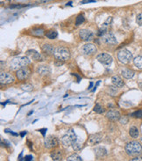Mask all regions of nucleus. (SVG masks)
<instances>
[{"mask_svg":"<svg viewBox=\"0 0 142 161\" xmlns=\"http://www.w3.org/2000/svg\"><path fill=\"white\" fill-rule=\"evenodd\" d=\"M120 113L118 110H110L106 114V118L111 122H116L120 119Z\"/></svg>","mask_w":142,"mask_h":161,"instance_id":"obj_15","label":"nucleus"},{"mask_svg":"<svg viewBox=\"0 0 142 161\" xmlns=\"http://www.w3.org/2000/svg\"><path fill=\"white\" fill-rule=\"evenodd\" d=\"M37 70V73L40 74V75H41V76H46V75L50 74V72H51L50 67L47 66V65H39V66L37 67V70Z\"/></svg>","mask_w":142,"mask_h":161,"instance_id":"obj_16","label":"nucleus"},{"mask_svg":"<svg viewBox=\"0 0 142 161\" xmlns=\"http://www.w3.org/2000/svg\"><path fill=\"white\" fill-rule=\"evenodd\" d=\"M30 65V59L27 56H18L11 61L10 68L13 70H18L21 68Z\"/></svg>","mask_w":142,"mask_h":161,"instance_id":"obj_1","label":"nucleus"},{"mask_svg":"<svg viewBox=\"0 0 142 161\" xmlns=\"http://www.w3.org/2000/svg\"><path fill=\"white\" fill-rule=\"evenodd\" d=\"M118 60H119L122 64L127 65V64H129V63L132 60V53H131L128 49L124 48V49H121V50L118 52Z\"/></svg>","mask_w":142,"mask_h":161,"instance_id":"obj_5","label":"nucleus"},{"mask_svg":"<svg viewBox=\"0 0 142 161\" xmlns=\"http://www.w3.org/2000/svg\"><path fill=\"white\" fill-rule=\"evenodd\" d=\"M132 161H137V160L142 161V157H136V158H134V159H132Z\"/></svg>","mask_w":142,"mask_h":161,"instance_id":"obj_34","label":"nucleus"},{"mask_svg":"<svg viewBox=\"0 0 142 161\" xmlns=\"http://www.w3.org/2000/svg\"><path fill=\"white\" fill-rule=\"evenodd\" d=\"M132 116L136 117V118H142V110H139V111L134 112L132 114Z\"/></svg>","mask_w":142,"mask_h":161,"instance_id":"obj_30","label":"nucleus"},{"mask_svg":"<svg viewBox=\"0 0 142 161\" xmlns=\"http://www.w3.org/2000/svg\"><path fill=\"white\" fill-rule=\"evenodd\" d=\"M122 75H123V77L125 79H132L134 76V72L132 70H129V69H125V70H122Z\"/></svg>","mask_w":142,"mask_h":161,"instance_id":"obj_21","label":"nucleus"},{"mask_svg":"<svg viewBox=\"0 0 142 161\" xmlns=\"http://www.w3.org/2000/svg\"><path fill=\"white\" fill-rule=\"evenodd\" d=\"M94 111L96 112V113H97V114H102L104 110V108L99 105V104H96V106H95V108H94Z\"/></svg>","mask_w":142,"mask_h":161,"instance_id":"obj_28","label":"nucleus"},{"mask_svg":"<svg viewBox=\"0 0 142 161\" xmlns=\"http://www.w3.org/2000/svg\"><path fill=\"white\" fill-rule=\"evenodd\" d=\"M77 136L75 131L72 129H68L67 131V133L62 137V144H63L65 147H69L70 145H72L73 142L77 139Z\"/></svg>","mask_w":142,"mask_h":161,"instance_id":"obj_4","label":"nucleus"},{"mask_svg":"<svg viewBox=\"0 0 142 161\" xmlns=\"http://www.w3.org/2000/svg\"><path fill=\"white\" fill-rule=\"evenodd\" d=\"M45 34H46V36H47L48 39H51V40H54V39H55L58 36V33L54 30H49Z\"/></svg>","mask_w":142,"mask_h":161,"instance_id":"obj_25","label":"nucleus"},{"mask_svg":"<svg viewBox=\"0 0 142 161\" xmlns=\"http://www.w3.org/2000/svg\"><path fill=\"white\" fill-rule=\"evenodd\" d=\"M21 88H22L23 90H25V91H27V92H29V91H32V86L31 85H29V84H26V85H22Z\"/></svg>","mask_w":142,"mask_h":161,"instance_id":"obj_29","label":"nucleus"},{"mask_svg":"<svg viewBox=\"0 0 142 161\" xmlns=\"http://www.w3.org/2000/svg\"><path fill=\"white\" fill-rule=\"evenodd\" d=\"M126 151L130 156H139L142 153V146L137 141H132L126 145Z\"/></svg>","mask_w":142,"mask_h":161,"instance_id":"obj_2","label":"nucleus"},{"mask_svg":"<svg viewBox=\"0 0 142 161\" xmlns=\"http://www.w3.org/2000/svg\"><path fill=\"white\" fill-rule=\"evenodd\" d=\"M79 37L84 42H90L94 39V33L88 29H82L79 32Z\"/></svg>","mask_w":142,"mask_h":161,"instance_id":"obj_8","label":"nucleus"},{"mask_svg":"<svg viewBox=\"0 0 142 161\" xmlns=\"http://www.w3.org/2000/svg\"><path fill=\"white\" fill-rule=\"evenodd\" d=\"M88 2H94V0H85V1H82V4H84V3H88Z\"/></svg>","mask_w":142,"mask_h":161,"instance_id":"obj_36","label":"nucleus"},{"mask_svg":"<svg viewBox=\"0 0 142 161\" xmlns=\"http://www.w3.org/2000/svg\"><path fill=\"white\" fill-rule=\"evenodd\" d=\"M111 81H112V84L116 86V87H122L124 85V81L123 79L118 77V76H114L112 77L111 79Z\"/></svg>","mask_w":142,"mask_h":161,"instance_id":"obj_18","label":"nucleus"},{"mask_svg":"<svg viewBox=\"0 0 142 161\" xmlns=\"http://www.w3.org/2000/svg\"><path fill=\"white\" fill-rule=\"evenodd\" d=\"M133 64L138 68V69H142V56H139L133 59Z\"/></svg>","mask_w":142,"mask_h":161,"instance_id":"obj_24","label":"nucleus"},{"mask_svg":"<svg viewBox=\"0 0 142 161\" xmlns=\"http://www.w3.org/2000/svg\"><path fill=\"white\" fill-rule=\"evenodd\" d=\"M72 147H73V149H74L75 151H80V150L82 148V143L79 140L78 138H77V139L73 142Z\"/></svg>","mask_w":142,"mask_h":161,"instance_id":"obj_23","label":"nucleus"},{"mask_svg":"<svg viewBox=\"0 0 142 161\" xmlns=\"http://www.w3.org/2000/svg\"><path fill=\"white\" fill-rule=\"evenodd\" d=\"M103 139V135L101 133H96V134H91L89 137V143L90 145H96L100 143Z\"/></svg>","mask_w":142,"mask_h":161,"instance_id":"obj_14","label":"nucleus"},{"mask_svg":"<svg viewBox=\"0 0 142 161\" xmlns=\"http://www.w3.org/2000/svg\"><path fill=\"white\" fill-rule=\"evenodd\" d=\"M58 145V139L55 137L49 136L45 139V147L47 149H52L54 148Z\"/></svg>","mask_w":142,"mask_h":161,"instance_id":"obj_12","label":"nucleus"},{"mask_svg":"<svg viewBox=\"0 0 142 161\" xmlns=\"http://www.w3.org/2000/svg\"><path fill=\"white\" fill-rule=\"evenodd\" d=\"M30 74H31L30 70L27 67L21 68V69L18 70L17 72H16V76H17L18 79H19V80H26V79H27L30 77Z\"/></svg>","mask_w":142,"mask_h":161,"instance_id":"obj_6","label":"nucleus"},{"mask_svg":"<svg viewBox=\"0 0 142 161\" xmlns=\"http://www.w3.org/2000/svg\"><path fill=\"white\" fill-rule=\"evenodd\" d=\"M84 20H85V19H84L83 15L80 14V15H78V16L77 17V19H76V25H77V26L82 25V24L84 22Z\"/></svg>","mask_w":142,"mask_h":161,"instance_id":"obj_27","label":"nucleus"},{"mask_svg":"<svg viewBox=\"0 0 142 161\" xmlns=\"http://www.w3.org/2000/svg\"><path fill=\"white\" fill-rule=\"evenodd\" d=\"M120 122L122 123V124H126L127 123V122H128V119H127V117L126 116H123V117H120Z\"/></svg>","mask_w":142,"mask_h":161,"instance_id":"obj_33","label":"nucleus"},{"mask_svg":"<svg viewBox=\"0 0 142 161\" xmlns=\"http://www.w3.org/2000/svg\"><path fill=\"white\" fill-rule=\"evenodd\" d=\"M95 153L98 158H102V157H104L107 154V151L104 147H96L95 149Z\"/></svg>","mask_w":142,"mask_h":161,"instance_id":"obj_19","label":"nucleus"},{"mask_svg":"<svg viewBox=\"0 0 142 161\" xmlns=\"http://www.w3.org/2000/svg\"><path fill=\"white\" fill-rule=\"evenodd\" d=\"M50 157H51V159L55 161L62 160V158H63V156H62V154H61V152L59 151H54L51 152Z\"/></svg>","mask_w":142,"mask_h":161,"instance_id":"obj_20","label":"nucleus"},{"mask_svg":"<svg viewBox=\"0 0 142 161\" xmlns=\"http://www.w3.org/2000/svg\"><path fill=\"white\" fill-rule=\"evenodd\" d=\"M32 33L33 35H38V36L40 35V36H41V35L44 33V31H43L42 29H37L36 31H33Z\"/></svg>","mask_w":142,"mask_h":161,"instance_id":"obj_32","label":"nucleus"},{"mask_svg":"<svg viewBox=\"0 0 142 161\" xmlns=\"http://www.w3.org/2000/svg\"><path fill=\"white\" fill-rule=\"evenodd\" d=\"M54 56L58 61H67L70 58V51L66 47H58L54 49Z\"/></svg>","mask_w":142,"mask_h":161,"instance_id":"obj_3","label":"nucleus"},{"mask_svg":"<svg viewBox=\"0 0 142 161\" xmlns=\"http://www.w3.org/2000/svg\"><path fill=\"white\" fill-rule=\"evenodd\" d=\"M101 40L103 42L106 43V44H110V45H114L117 44V39L114 36L113 33H105L101 36Z\"/></svg>","mask_w":142,"mask_h":161,"instance_id":"obj_7","label":"nucleus"},{"mask_svg":"<svg viewBox=\"0 0 142 161\" xmlns=\"http://www.w3.org/2000/svg\"><path fill=\"white\" fill-rule=\"evenodd\" d=\"M26 55L27 57L31 58V59L34 60V61H42V60H43L42 56H41L40 53H38L37 51L32 50V49H31V50H27L26 53Z\"/></svg>","mask_w":142,"mask_h":161,"instance_id":"obj_13","label":"nucleus"},{"mask_svg":"<svg viewBox=\"0 0 142 161\" xmlns=\"http://www.w3.org/2000/svg\"><path fill=\"white\" fill-rule=\"evenodd\" d=\"M15 81L14 77L9 73V72H1L0 74V82L1 84H4V85H8V84H12Z\"/></svg>","mask_w":142,"mask_h":161,"instance_id":"obj_9","label":"nucleus"},{"mask_svg":"<svg viewBox=\"0 0 142 161\" xmlns=\"http://www.w3.org/2000/svg\"><path fill=\"white\" fill-rule=\"evenodd\" d=\"M54 49L53 47V45L51 44H48V43H46L42 46V50L45 54H47V55H54Z\"/></svg>","mask_w":142,"mask_h":161,"instance_id":"obj_17","label":"nucleus"},{"mask_svg":"<svg viewBox=\"0 0 142 161\" xmlns=\"http://www.w3.org/2000/svg\"><path fill=\"white\" fill-rule=\"evenodd\" d=\"M96 59L98 60V62H100L101 64L104 65H110L111 63H112V57L110 56V55L105 54V53L99 54L96 56Z\"/></svg>","mask_w":142,"mask_h":161,"instance_id":"obj_11","label":"nucleus"},{"mask_svg":"<svg viewBox=\"0 0 142 161\" xmlns=\"http://www.w3.org/2000/svg\"><path fill=\"white\" fill-rule=\"evenodd\" d=\"M129 134L133 138H137L140 135V132H139V129H137L136 127H131L130 130H129Z\"/></svg>","mask_w":142,"mask_h":161,"instance_id":"obj_22","label":"nucleus"},{"mask_svg":"<svg viewBox=\"0 0 142 161\" xmlns=\"http://www.w3.org/2000/svg\"><path fill=\"white\" fill-rule=\"evenodd\" d=\"M97 51V48L95 46L94 44L92 43H87L85 45L82 46V52L86 55V56H91V55H94L95 53Z\"/></svg>","mask_w":142,"mask_h":161,"instance_id":"obj_10","label":"nucleus"},{"mask_svg":"<svg viewBox=\"0 0 142 161\" xmlns=\"http://www.w3.org/2000/svg\"><path fill=\"white\" fill-rule=\"evenodd\" d=\"M136 22L138 25L140 26H142V13H140L137 15V18H136Z\"/></svg>","mask_w":142,"mask_h":161,"instance_id":"obj_31","label":"nucleus"},{"mask_svg":"<svg viewBox=\"0 0 142 161\" xmlns=\"http://www.w3.org/2000/svg\"><path fill=\"white\" fill-rule=\"evenodd\" d=\"M67 160L68 161H82V158L77 155V154H73V155H70L69 157H68V159H67Z\"/></svg>","mask_w":142,"mask_h":161,"instance_id":"obj_26","label":"nucleus"},{"mask_svg":"<svg viewBox=\"0 0 142 161\" xmlns=\"http://www.w3.org/2000/svg\"><path fill=\"white\" fill-rule=\"evenodd\" d=\"M25 159H26V160H32V156H26Z\"/></svg>","mask_w":142,"mask_h":161,"instance_id":"obj_35","label":"nucleus"}]
</instances>
